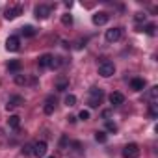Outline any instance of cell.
<instances>
[{
    "instance_id": "8",
    "label": "cell",
    "mask_w": 158,
    "mask_h": 158,
    "mask_svg": "<svg viewBox=\"0 0 158 158\" xmlns=\"http://www.w3.org/2000/svg\"><path fill=\"white\" fill-rule=\"evenodd\" d=\"M21 104H24V99H23L21 95H13V97L8 99V102H6V110H8V112H10V110H15V108H19Z\"/></svg>"
},
{
    "instance_id": "21",
    "label": "cell",
    "mask_w": 158,
    "mask_h": 158,
    "mask_svg": "<svg viewBox=\"0 0 158 158\" xmlns=\"http://www.w3.org/2000/svg\"><path fill=\"white\" fill-rule=\"evenodd\" d=\"M139 32H145L147 35H154V34H156V26H154V24H145Z\"/></svg>"
},
{
    "instance_id": "25",
    "label": "cell",
    "mask_w": 158,
    "mask_h": 158,
    "mask_svg": "<svg viewBox=\"0 0 158 158\" xmlns=\"http://www.w3.org/2000/svg\"><path fill=\"white\" fill-rule=\"evenodd\" d=\"M156 95H158V88L154 86V88H151V91H149V99L154 102V101H156Z\"/></svg>"
},
{
    "instance_id": "9",
    "label": "cell",
    "mask_w": 158,
    "mask_h": 158,
    "mask_svg": "<svg viewBox=\"0 0 158 158\" xmlns=\"http://www.w3.org/2000/svg\"><path fill=\"white\" fill-rule=\"evenodd\" d=\"M50 6H45V4H39V6H35V10H34V13H35V19H47L48 15H50Z\"/></svg>"
},
{
    "instance_id": "1",
    "label": "cell",
    "mask_w": 158,
    "mask_h": 158,
    "mask_svg": "<svg viewBox=\"0 0 158 158\" xmlns=\"http://www.w3.org/2000/svg\"><path fill=\"white\" fill-rule=\"evenodd\" d=\"M102 99H104V91L101 88H91L89 89V99H88L89 108H99L102 104Z\"/></svg>"
},
{
    "instance_id": "12",
    "label": "cell",
    "mask_w": 158,
    "mask_h": 158,
    "mask_svg": "<svg viewBox=\"0 0 158 158\" xmlns=\"http://www.w3.org/2000/svg\"><path fill=\"white\" fill-rule=\"evenodd\" d=\"M108 99H110V104H112V106H121V104L125 102V95L119 93V91H114Z\"/></svg>"
},
{
    "instance_id": "17",
    "label": "cell",
    "mask_w": 158,
    "mask_h": 158,
    "mask_svg": "<svg viewBox=\"0 0 158 158\" xmlns=\"http://www.w3.org/2000/svg\"><path fill=\"white\" fill-rule=\"evenodd\" d=\"M21 32H23V35H24V37H34V35H35V28H34V26H30V24L23 26V28H21Z\"/></svg>"
},
{
    "instance_id": "23",
    "label": "cell",
    "mask_w": 158,
    "mask_h": 158,
    "mask_svg": "<svg viewBox=\"0 0 158 158\" xmlns=\"http://www.w3.org/2000/svg\"><path fill=\"white\" fill-rule=\"evenodd\" d=\"M61 23H63L65 26H71V24H73V15H71V13L61 15Z\"/></svg>"
},
{
    "instance_id": "31",
    "label": "cell",
    "mask_w": 158,
    "mask_h": 158,
    "mask_svg": "<svg viewBox=\"0 0 158 158\" xmlns=\"http://www.w3.org/2000/svg\"><path fill=\"white\" fill-rule=\"evenodd\" d=\"M65 143H67V136H63V138H61V141H60V147L63 149V147H65Z\"/></svg>"
},
{
    "instance_id": "15",
    "label": "cell",
    "mask_w": 158,
    "mask_h": 158,
    "mask_svg": "<svg viewBox=\"0 0 158 158\" xmlns=\"http://www.w3.org/2000/svg\"><path fill=\"white\" fill-rule=\"evenodd\" d=\"M67 88H69V80H67V78H63V76H60L58 80H56V89L58 91H65Z\"/></svg>"
},
{
    "instance_id": "11",
    "label": "cell",
    "mask_w": 158,
    "mask_h": 158,
    "mask_svg": "<svg viewBox=\"0 0 158 158\" xmlns=\"http://www.w3.org/2000/svg\"><path fill=\"white\" fill-rule=\"evenodd\" d=\"M54 110H56V97H47V102H45V106H43V112L47 114V115H50V114H54Z\"/></svg>"
},
{
    "instance_id": "19",
    "label": "cell",
    "mask_w": 158,
    "mask_h": 158,
    "mask_svg": "<svg viewBox=\"0 0 158 158\" xmlns=\"http://www.w3.org/2000/svg\"><path fill=\"white\" fill-rule=\"evenodd\" d=\"M106 139H108V134H106L104 130H97V132H95V141H99V143H106Z\"/></svg>"
},
{
    "instance_id": "3",
    "label": "cell",
    "mask_w": 158,
    "mask_h": 158,
    "mask_svg": "<svg viewBox=\"0 0 158 158\" xmlns=\"http://www.w3.org/2000/svg\"><path fill=\"white\" fill-rule=\"evenodd\" d=\"M19 15H23V6H8L4 10V19L6 21H13Z\"/></svg>"
},
{
    "instance_id": "6",
    "label": "cell",
    "mask_w": 158,
    "mask_h": 158,
    "mask_svg": "<svg viewBox=\"0 0 158 158\" xmlns=\"http://www.w3.org/2000/svg\"><path fill=\"white\" fill-rule=\"evenodd\" d=\"M32 154L37 156V158H43L47 154V143L45 141H35L32 143Z\"/></svg>"
},
{
    "instance_id": "26",
    "label": "cell",
    "mask_w": 158,
    "mask_h": 158,
    "mask_svg": "<svg viewBox=\"0 0 158 158\" xmlns=\"http://www.w3.org/2000/svg\"><path fill=\"white\" fill-rule=\"evenodd\" d=\"M106 130L108 132H117V125L112 123V121H106Z\"/></svg>"
},
{
    "instance_id": "32",
    "label": "cell",
    "mask_w": 158,
    "mask_h": 158,
    "mask_svg": "<svg viewBox=\"0 0 158 158\" xmlns=\"http://www.w3.org/2000/svg\"><path fill=\"white\" fill-rule=\"evenodd\" d=\"M67 121H69V123H76V117H74V115H69Z\"/></svg>"
},
{
    "instance_id": "14",
    "label": "cell",
    "mask_w": 158,
    "mask_h": 158,
    "mask_svg": "<svg viewBox=\"0 0 158 158\" xmlns=\"http://www.w3.org/2000/svg\"><path fill=\"white\" fill-rule=\"evenodd\" d=\"M50 61H52V56H50V54H43V56H39L37 65H39L41 69H47V67H50Z\"/></svg>"
},
{
    "instance_id": "29",
    "label": "cell",
    "mask_w": 158,
    "mask_h": 158,
    "mask_svg": "<svg viewBox=\"0 0 158 158\" xmlns=\"http://www.w3.org/2000/svg\"><path fill=\"white\" fill-rule=\"evenodd\" d=\"M149 114H151V117H156V115H158V112H156V104H154V102L151 104V110H149Z\"/></svg>"
},
{
    "instance_id": "2",
    "label": "cell",
    "mask_w": 158,
    "mask_h": 158,
    "mask_svg": "<svg viewBox=\"0 0 158 158\" xmlns=\"http://www.w3.org/2000/svg\"><path fill=\"white\" fill-rule=\"evenodd\" d=\"M114 73H115V65H114V61L102 60V61L99 63V74H101L102 78H108V76H112Z\"/></svg>"
},
{
    "instance_id": "20",
    "label": "cell",
    "mask_w": 158,
    "mask_h": 158,
    "mask_svg": "<svg viewBox=\"0 0 158 158\" xmlns=\"http://www.w3.org/2000/svg\"><path fill=\"white\" fill-rule=\"evenodd\" d=\"M26 82H28L26 74H21V73H17V74H15V84H17V86H24Z\"/></svg>"
},
{
    "instance_id": "5",
    "label": "cell",
    "mask_w": 158,
    "mask_h": 158,
    "mask_svg": "<svg viewBox=\"0 0 158 158\" xmlns=\"http://www.w3.org/2000/svg\"><path fill=\"white\" fill-rule=\"evenodd\" d=\"M121 35H123V28H110V30H106V34H104V37H106L108 43H115V41H119Z\"/></svg>"
},
{
    "instance_id": "27",
    "label": "cell",
    "mask_w": 158,
    "mask_h": 158,
    "mask_svg": "<svg viewBox=\"0 0 158 158\" xmlns=\"http://www.w3.org/2000/svg\"><path fill=\"white\" fill-rule=\"evenodd\" d=\"M78 119H82V121H88V119H89V112H88V110H82L80 114H78Z\"/></svg>"
},
{
    "instance_id": "33",
    "label": "cell",
    "mask_w": 158,
    "mask_h": 158,
    "mask_svg": "<svg viewBox=\"0 0 158 158\" xmlns=\"http://www.w3.org/2000/svg\"><path fill=\"white\" fill-rule=\"evenodd\" d=\"M48 158H54V156H48Z\"/></svg>"
},
{
    "instance_id": "16",
    "label": "cell",
    "mask_w": 158,
    "mask_h": 158,
    "mask_svg": "<svg viewBox=\"0 0 158 158\" xmlns=\"http://www.w3.org/2000/svg\"><path fill=\"white\" fill-rule=\"evenodd\" d=\"M21 67H23V63H21L19 60H11V61L8 63V71H10V73H19Z\"/></svg>"
},
{
    "instance_id": "30",
    "label": "cell",
    "mask_w": 158,
    "mask_h": 158,
    "mask_svg": "<svg viewBox=\"0 0 158 158\" xmlns=\"http://www.w3.org/2000/svg\"><path fill=\"white\" fill-rule=\"evenodd\" d=\"M134 19H136V23H143L145 21V13H136Z\"/></svg>"
},
{
    "instance_id": "4",
    "label": "cell",
    "mask_w": 158,
    "mask_h": 158,
    "mask_svg": "<svg viewBox=\"0 0 158 158\" xmlns=\"http://www.w3.org/2000/svg\"><path fill=\"white\" fill-rule=\"evenodd\" d=\"M139 156V147L138 143H128L123 149V158H138Z\"/></svg>"
},
{
    "instance_id": "24",
    "label": "cell",
    "mask_w": 158,
    "mask_h": 158,
    "mask_svg": "<svg viewBox=\"0 0 158 158\" xmlns=\"http://www.w3.org/2000/svg\"><path fill=\"white\" fill-rule=\"evenodd\" d=\"M65 104H67V106H74V104H76V97H74V95H67V97H65Z\"/></svg>"
},
{
    "instance_id": "28",
    "label": "cell",
    "mask_w": 158,
    "mask_h": 158,
    "mask_svg": "<svg viewBox=\"0 0 158 158\" xmlns=\"http://www.w3.org/2000/svg\"><path fill=\"white\" fill-rule=\"evenodd\" d=\"M23 154H24V156H30V154H32V143H28V145L23 147Z\"/></svg>"
},
{
    "instance_id": "10",
    "label": "cell",
    "mask_w": 158,
    "mask_h": 158,
    "mask_svg": "<svg viewBox=\"0 0 158 158\" xmlns=\"http://www.w3.org/2000/svg\"><path fill=\"white\" fill-rule=\"evenodd\" d=\"M110 21V15L106 13V11H97L95 15H93V24L95 26H102V24H106Z\"/></svg>"
},
{
    "instance_id": "18",
    "label": "cell",
    "mask_w": 158,
    "mask_h": 158,
    "mask_svg": "<svg viewBox=\"0 0 158 158\" xmlns=\"http://www.w3.org/2000/svg\"><path fill=\"white\" fill-rule=\"evenodd\" d=\"M8 125H10L11 128H19V125H21V117H19V115H10Z\"/></svg>"
},
{
    "instance_id": "22",
    "label": "cell",
    "mask_w": 158,
    "mask_h": 158,
    "mask_svg": "<svg viewBox=\"0 0 158 158\" xmlns=\"http://www.w3.org/2000/svg\"><path fill=\"white\" fill-rule=\"evenodd\" d=\"M61 65H63V58H58V56L54 58V56H52V61H50V67H52V69H58V67H61Z\"/></svg>"
},
{
    "instance_id": "13",
    "label": "cell",
    "mask_w": 158,
    "mask_h": 158,
    "mask_svg": "<svg viewBox=\"0 0 158 158\" xmlns=\"http://www.w3.org/2000/svg\"><path fill=\"white\" fill-rule=\"evenodd\" d=\"M143 88H145V80H143V78H132V80H130V89L141 91Z\"/></svg>"
},
{
    "instance_id": "7",
    "label": "cell",
    "mask_w": 158,
    "mask_h": 158,
    "mask_svg": "<svg viewBox=\"0 0 158 158\" xmlns=\"http://www.w3.org/2000/svg\"><path fill=\"white\" fill-rule=\"evenodd\" d=\"M21 48V39L17 37V35H10L8 39H6V50H10V52H17Z\"/></svg>"
}]
</instances>
